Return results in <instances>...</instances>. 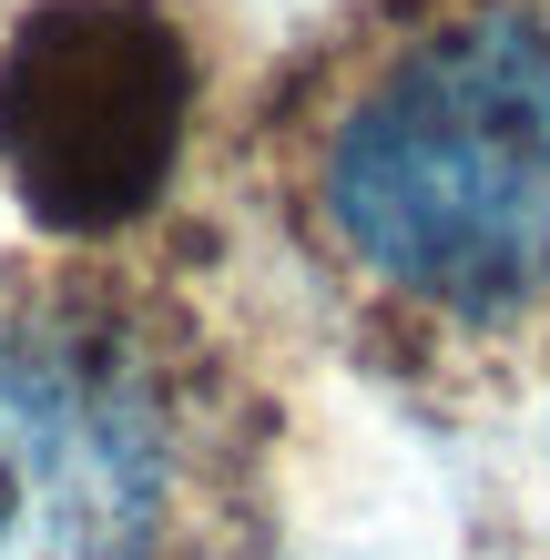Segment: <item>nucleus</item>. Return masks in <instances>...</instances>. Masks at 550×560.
I'll list each match as a JSON object with an SVG mask.
<instances>
[{"label": "nucleus", "instance_id": "1", "mask_svg": "<svg viewBox=\"0 0 550 560\" xmlns=\"http://www.w3.org/2000/svg\"><path fill=\"white\" fill-rule=\"evenodd\" d=\"M327 245L418 316L550 295V0H438L337 82L306 153Z\"/></svg>", "mask_w": 550, "mask_h": 560}, {"label": "nucleus", "instance_id": "2", "mask_svg": "<svg viewBox=\"0 0 550 560\" xmlns=\"http://www.w3.org/2000/svg\"><path fill=\"white\" fill-rule=\"evenodd\" d=\"M194 439L113 326H0V560H174Z\"/></svg>", "mask_w": 550, "mask_h": 560}, {"label": "nucleus", "instance_id": "3", "mask_svg": "<svg viewBox=\"0 0 550 560\" xmlns=\"http://www.w3.org/2000/svg\"><path fill=\"white\" fill-rule=\"evenodd\" d=\"M194 51L153 0H51L0 51V163L61 235H113L164 194Z\"/></svg>", "mask_w": 550, "mask_h": 560}]
</instances>
